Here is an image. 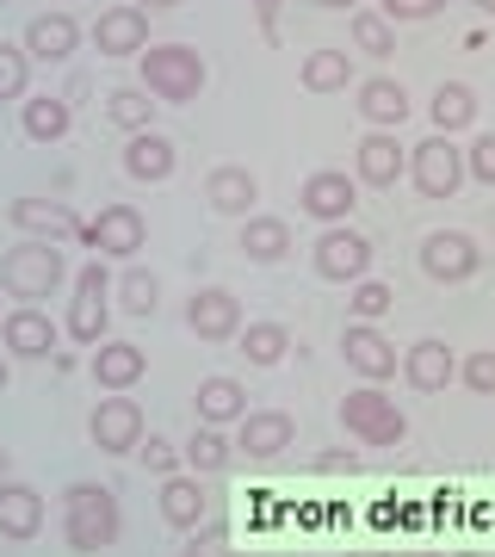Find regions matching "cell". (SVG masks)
Segmentation results:
<instances>
[{
    "label": "cell",
    "mask_w": 495,
    "mask_h": 557,
    "mask_svg": "<svg viewBox=\"0 0 495 557\" xmlns=\"http://www.w3.org/2000/svg\"><path fill=\"white\" fill-rule=\"evenodd\" d=\"M205 81H211V69H205V57H198L193 44H149V50H143V87H149L156 100L186 106V100L205 94Z\"/></svg>",
    "instance_id": "1"
},
{
    "label": "cell",
    "mask_w": 495,
    "mask_h": 557,
    "mask_svg": "<svg viewBox=\"0 0 495 557\" xmlns=\"http://www.w3.org/2000/svg\"><path fill=\"white\" fill-rule=\"evenodd\" d=\"M62 278H69V267H62L57 242L32 236V242H20V248L0 255V285H7L20 304H44L50 292H62Z\"/></svg>",
    "instance_id": "2"
},
{
    "label": "cell",
    "mask_w": 495,
    "mask_h": 557,
    "mask_svg": "<svg viewBox=\"0 0 495 557\" xmlns=\"http://www.w3.org/2000/svg\"><path fill=\"white\" fill-rule=\"evenodd\" d=\"M62 515H69V545L75 552H106L119 539V496L99 490V483H75L62 496Z\"/></svg>",
    "instance_id": "3"
},
{
    "label": "cell",
    "mask_w": 495,
    "mask_h": 557,
    "mask_svg": "<svg viewBox=\"0 0 495 557\" xmlns=\"http://www.w3.org/2000/svg\"><path fill=\"white\" fill-rule=\"evenodd\" d=\"M341 421H347V434L366 440V446H403V434H409V416L396 409L378 384H366V391H347V403H341Z\"/></svg>",
    "instance_id": "4"
},
{
    "label": "cell",
    "mask_w": 495,
    "mask_h": 557,
    "mask_svg": "<svg viewBox=\"0 0 495 557\" xmlns=\"http://www.w3.org/2000/svg\"><path fill=\"white\" fill-rule=\"evenodd\" d=\"M465 156L453 149V137H428L409 149V180H416V193H428V199H453L458 186H465Z\"/></svg>",
    "instance_id": "5"
},
{
    "label": "cell",
    "mask_w": 495,
    "mask_h": 557,
    "mask_svg": "<svg viewBox=\"0 0 495 557\" xmlns=\"http://www.w3.org/2000/svg\"><path fill=\"white\" fill-rule=\"evenodd\" d=\"M143 236H149V218H143L137 205H106L94 223H81V242L106 260H131L143 248Z\"/></svg>",
    "instance_id": "6"
},
{
    "label": "cell",
    "mask_w": 495,
    "mask_h": 557,
    "mask_svg": "<svg viewBox=\"0 0 495 557\" xmlns=\"http://www.w3.org/2000/svg\"><path fill=\"white\" fill-rule=\"evenodd\" d=\"M317 273L322 278H335V285H354V278L372 273V242L359 236V230H347V223H329L317 236Z\"/></svg>",
    "instance_id": "7"
},
{
    "label": "cell",
    "mask_w": 495,
    "mask_h": 557,
    "mask_svg": "<svg viewBox=\"0 0 495 557\" xmlns=\"http://www.w3.org/2000/svg\"><path fill=\"white\" fill-rule=\"evenodd\" d=\"M106 267H81L75 273V298H69V322H62V329H69V341H81V347H99V341H106Z\"/></svg>",
    "instance_id": "8"
},
{
    "label": "cell",
    "mask_w": 495,
    "mask_h": 557,
    "mask_svg": "<svg viewBox=\"0 0 495 557\" xmlns=\"http://www.w3.org/2000/svg\"><path fill=\"white\" fill-rule=\"evenodd\" d=\"M483 267L477 255V242L465 230H434V236H421V273L440 278V285H465V278Z\"/></svg>",
    "instance_id": "9"
},
{
    "label": "cell",
    "mask_w": 495,
    "mask_h": 557,
    "mask_svg": "<svg viewBox=\"0 0 495 557\" xmlns=\"http://www.w3.org/2000/svg\"><path fill=\"white\" fill-rule=\"evenodd\" d=\"M297 205H304V218L341 223V218H354V205H359V180H354V174H341V168H317V174L304 180Z\"/></svg>",
    "instance_id": "10"
},
{
    "label": "cell",
    "mask_w": 495,
    "mask_h": 557,
    "mask_svg": "<svg viewBox=\"0 0 495 557\" xmlns=\"http://www.w3.org/2000/svg\"><path fill=\"white\" fill-rule=\"evenodd\" d=\"M341 359H347L366 384H391L396 372H403V359H396L391 341L378 335V322H354V329L341 335Z\"/></svg>",
    "instance_id": "11"
},
{
    "label": "cell",
    "mask_w": 495,
    "mask_h": 557,
    "mask_svg": "<svg viewBox=\"0 0 495 557\" xmlns=\"http://www.w3.org/2000/svg\"><path fill=\"white\" fill-rule=\"evenodd\" d=\"M87 434H94L99 453H137V446H143V409L119 391V397H106V403L94 409Z\"/></svg>",
    "instance_id": "12"
},
{
    "label": "cell",
    "mask_w": 495,
    "mask_h": 557,
    "mask_svg": "<svg viewBox=\"0 0 495 557\" xmlns=\"http://www.w3.org/2000/svg\"><path fill=\"white\" fill-rule=\"evenodd\" d=\"M186 329H193L198 341H236V335H242V304H236V292H223V285H211V292H193V304H186Z\"/></svg>",
    "instance_id": "13"
},
{
    "label": "cell",
    "mask_w": 495,
    "mask_h": 557,
    "mask_svg": "<svg viewBox=\"0 0 495 557\" xmlns=\"http://www.w3.org/2000/svg\"><path fill=\"white\" fill-rule=\"evenodd\" d=\"M94 50L99 57H143V50H149V13H143L137 0H131V7H112V13H99Z\"/></svg>",
    "instance_id": "14"
},
{
    "label": "cell",
    "mask_w": 495,
    "mask_h": 557,
    "mask_svg": "<svg viewBox=\"0 0 495 557\" xmlns=\"http://www.w3.org/2000/svg\"><path fill=\"white\" fill-rule=\"evenodd\" d=\"M292 440H297V421L285 416V409H248V416L236 421V446L248 458H279Z\"/></svg>",
    "instance_id": "15"
},
{
    "label": "cell",
    "mask_w": 495,
    "mask_h": 557,
    "mask_svg": "<svg viewBox=\"0 0 495 557\" xmlns=\"http://www.w3.org/2000/svg\"><path fill=\"white\" fill-rule=\"evenodd\" d=\"M396 174H409V149H403L391 131H372V137L354 149V180L359 186H396Z\"/></svg>",
    "instance_id": "16"
},
{
    "label": "cell",
    "mask_w": 495,
    "mask_h": 557,
    "mask_svg": "<svg viewBox=\"0 0 495 557\" xmlns=\"http://www.w3.org/2000/svg\"><path fill=\"white\" fill-rule=\"evenodd\" d=\"M403 379L416 384V391H428V397H434V391H446V384L458 379V354L453 347H446V341H416V347H409V354H403Z\"/></svg>",
    "instance_id": "17"
},
{
    "label": "cell",
    "mask_w": 495,
    "mask_h": 557,
    "mask_svg": "<svg viewBox=\"0 0 495 557\" xmlns=\"http://www.w3.org/2000/svg\"><path fill=\"white\" fill-rule=\"evenodd\" d=\"M0 335H7V354H20V359L57 354V322L44 317L38 304H25V310H13V317H0Z\"/></svg>",
    "instance_id": "18"
},
{
    "label": "cell",
    "mask_w": 495,
    "mask_h": 557,
    "mask_svg": "<svg viewBox=\"0 0 495 557\" xmlns=\"http://www.w3.org/2000/svg\"><path fill=\"white\" fill-rule=\"evenodd\" d=\"M205 199H211V211L218 218H248L260 199V186L248 168H236V161H223V168H211V180H205Z\"/></svg>",
    "instance_id": "19"
},
{
    "label": "cell",
    "mask_w": 495,
    "mask_h": 557,
    "mask_svg": "<svg viewBox=\"0 0 495 557\" xmlns=\"http://www.w3.org/2000/svg\"><path fill=\"white\" fill-rule=\"evenodd\" d=\"M7 218L20 223L25 236H38V242H69V236H81L75 211H69V205H57V199H13V211H7Z\"/></svg>",
    "instance_id": "20"
},
{
    "label": "cell",
    "mask_w": 495,
    "mask_h": 557,
    "mask_svg": "<svg viewBox=\"0 0 495 557\" xmlns=\"http://www.w3.org/2000/svg\"><path fill=\"white\" fill-rule=\"evenodd\" d=\"M81 44V25L69 20V13H38V20L25 25V50H32V62H69Z\"/></svg>",
    "instance_id": "21"
},
{
    "label": "cell",
    "mask_w": 495,
    "mask_h": 557,
    "mask_svg": "<svg viewBox=\"0 0 495 557\" xmlns=\"http://www.w3.org/2000/svg\"><path fill=\"white\" fill-rule=\"evenodd\" d=\"M143 372H149V359H143V347H131V341H99V347H94L99 391H131Z\"/></svg>",
    "instance_id": "22"
},
{
    "label": "cell",
    "mask_w": 495,
    "mask_h": 557,
    "mask_svg": "<svg viewBox=\"0 0 495 557\" xmlns=\"http://www.w3.org/2000/svg\"><path fill=\"white\" fill-rule=\"evenodd\" d=\"M124 174L137 180V186H161V180L174 174V143L156 137V131H137L131 149H124Z\"/></svg>",
    "instance_id": "23"
},
{
    "label": "cell",
    "mask_w": 495,
    "mask_h": 557,
    "mask_svg": "<svg viewBox=\"0 0 495 557\" xmlns=\"http://www.w3.org/2000/svg\"><path fill=\"white\" fill-rule=\"evenodd\" d=\"M359 119L372 124V131H396V124L409 119V94H403L391 75H372L359 87Z\"/></svg>",
    "instance_id": "24"
},
{
    "label": "cell",
    "mask_w": 495,
    "mask_h": 557,
    "mask_svg": "<svg viewBox=\"0 0 495 557\" xmlns=\"http://www.w3.org/2000/svg\"><path fill=\"white\" fill-rule=\"evenodd\" d=\"M193 416L211 421V428H230V421L248 416V391H242L236 379H205L193 397Z\"/></svg>",
    "instance_id": "25"
},
{
    "label": "cell",
    "mask_w": 495,
    "mask_h": 557,
    "mask_svg": "<svg viewBox=\"0 0 495 557\" xmlns=\"http://www.w3.org/2000/svg\"><path fill=\"white\" fill-rule=\"evenodd\" d=\"M44 527V496L25 490V483H7L0 490V539H38Z\"/></svg>",
    "instance_id": "26"
},
{
    "label": "cell",
    "mask_w": 495,
    "mask_h": 557,
    "mask_svg": "<svg viewBox=\"0 0 495 557\" xmlns=\"http://www.w3.org/2000/svg\"><path fill=\"white\" fill-rule=\"evenodd\" d=\"M242 255L248 260H260V267H273V260H285L292 255V223L285 218H242Z\"/></svg>",
    "instance_id": "27"
},
{
    "label": "cell",
    "mask_w": 495,
    "mask_h": 557,
    "mask_svg": "<svg viewBox=\"0 0 495 557\" xmlns=\"http://www.w3.org/2000/svg\"><path fill=\"white\" fill-rule=\"evenodd\" d=\"M236 347L248 366H279V359L292 354V335H285V322H242Z\"/></svg>",
    "instance_id": "28"
},
{
    "label": "cell",
    "mask_w": 495,
    "mask_h": 557,
    "mask_svg": "<svg viewBox=\"0 0 495 557\" xmlns=\"http://www.w3.org/2000/svg\"><path fill=\"white\" fill-rule=\"evenodd\" d=\"M161 520L180 527V533H193L198 520H205V490L193 478H168L161 483Z\"/></svg>",
    "instance_id": "29"
},
{
    "label": "cell",
    "mask_w": 495,
    "mask_h": 557,
    "mask_svg": "<svg viewBox=\"0 0 495 557\" xmlns=\"http://www.w3.org/2000/svg\"><path fill=\"white\" fill-rule=\"evenodd\" d=\"M20 124H25V137H32V143H62V137H69V106L50 100V94H32Z\"/></svg>",
    "instance_id": "30"
},
{
    "label": "cell",
    "mask_w": 495,
    "mask_h": 557,
    "mask_svg": "<svg viewBox=\"0 0 495 557\" xmlns=\"http://www.w3.org/2000/svg\"><path fill=\"white\" fill-rule=\"evenodd\" d=\"M477 119V94L465 87V81H446L434 94V124H440V137H453V131H471Z\"/></svg>",
    "instance_id": "31"
},
{
    "label": "cell",
    "mask_w": 495,
    "mask_h": 557,
    "mask_svg": "<svg viewBox=\"0 0 495 557\" xmlns=\"http://www.w3.org/2000/svg\"><path fill=\"white\" fill-rule=\"evenodd\" d=\"M297 75H304V87H310V94H341V87H347V75H354V62L341 57V50H310Z\"/></svg>",
    "instance_id": "32"
},
{
    "label": "cell",
    "mask_w": 495,
    "mask_h": 557,
    "mask_svg": "<svg viewBox=\"0 0 495 557\" xmlns=\"http://www.w3.org/2000/svg\"><path fill=\"white\" fill-rule=\"evenodd\" d=\"M106 119L137 137V131H149V119H156V94H149V87H119V94L106 100Z\"/></svg>",
    "instance_id": "33"
},
{
    "label": "cell",
    "mask_w": 495,
    "mask_h": 557,
    "mask_svg": "<svg viewBox=\"0 0 495 557\" xmlns=\"http://www.w3.org/2000/svg\"><path fill=\"white\" fill-rule=\"evenodd\" d=\"M391 304H396V292L384 285V278H354V304H347V317H359V322H384L391 317Z\"/></svg>",
    "instance_id": "34"
},
{
    "label": "cell",
    "mask_w": 495,
    "mask_h": 557,
    "mask_svg": "<svg viewBox=\"0 0 495 557\" xmlns=\"http://www.w3.org/2000/svg\"><path fill=\"white\" fill-rule=\"evenodd\" d=\"M186 458H193L198 471H223V465H230V440H223V428L198 421L193 440H186Z\"/></svg>",
    "instance_id": "35"
},
{
    "label": "cell",
    "mask_w": 495,
    "mask_h": 557,
    "mask_svg": "<svg viewBox=\"0 0 495 557\" xmlns=\"http://www.w3.org/2000/svg\"><path fill=\"white\" fill-rule=\"evenodd\" d=\"M25 87H32V50L0 44V100H25Z\"/></svg>",
    "instance_id": "36"
},
{
    "label": "cell",
    "mask_w": 495,
    "mask_h": 557,
    "mask_svg": "<svg viewBox=\"0 0 495 557\" xmlns=\"http://www.w3.org/2000/svg\"><path fill=\"white\" fill-rule=\"evenodd\" d=\"M354 44L366 50V57H391V50H396V20H384V7H378V13H359V20H354Z\"/></svg>",
    "instance_id": "37"
},
{
    "label": "cell",
    "mask_w": 495,
    "mask_h": 557,
    "mask_svg": "<svg viewBox=\"0 0 495 557\" xmlns=\"http://www.w3.org/2000/svg\"><path fill=\"white\" fill-rule=\"evenodd\" d=\"M156 304H161L156 273H149V267H131V273H124V310H131V317H156Z\"/></svg>",
    "instance_id": "38"
},
{
    "label": "cell",
    "mask_w": 495,
    "mask_h": 557,
    "mask_svg": "<svg viewBox=\"0 0 495 557\" xmlns=\"http://www.w3.org/2000/svg\"><path fill=\"white\" fill-rule=\"evenodd\" d=\"M458 384H465V391H477V397H495V354L458 359Z\"/></svg>",
    "instance_id": "39"
},
{
    "label": "cell",
    "mask_w": 495,
    "mask_h": 557,
    "mask_svg": "<svg viewBox=\"0 0 495 557\" xmlns=\"http://www.w3.org/2000/svg\"><path fill=\"white\" fill-rule=\"evenodd\" d=\"M434 13H446V0H384V20H396V25L434 20Z\"/></svg>",
    "instance_id": "40"
},
{
    "label": "cell",
    "mask_w": 495,
    "mask_h": 557,
    "mask_svg": "<svg viewBox=\"0 0 495 557\" xmlns=\"http://www.w3.org/2000/svg\"><path fill=\"white\" fill-rule=\"evenodd\" d=\"M180 557H230V533H223V527H198Z\"/></svg>",
    "instance_id": "41"
},
{
    "label": "cell",
    "mask_w": 495,
    "mask_h": 557,
    "mask_svg": "<svg viewBox=\"0 0 495 557\" xmlns=\"http://www.w3.org/2000/svg\"><path fill=\"white\" fill-rule=\"evenodd\" d=\"M137 458L149 465V471H156V478H174V446H168L161 434H149V440H143V446H137Z\"/></svg>",
    "instance_id": "42"
},
{
    "label": "cell",
    "mask_w": 495,
    "mask_h": 557,
    "mask_svg": "<svg viewBox=\"0 0 495 557\" xmlns=\"http://www.w3.org/2000/svg\"><path fill=\"white\" fill-rule=\"evenodd\" d=\"M465 168H471L483 186H495V137H477V143H471V156H465Z\"/></svg>",
    "instance_id": "43"
},
{
    "label": "cell",
    "mask_w": 495,
    "mask_h": 557,
    "mask_svg": "<svg viewBox=\"0 0 495 557\" xmlns=\"http://www.w3.org/2000/svg\"><path fill=\"white\" fill-rule=\"evenodd\" d=\"M317 471H322V478H347V471H359V458L354 453H322Z\"/></svg>",
    "instance_id": "44"
},
{
    "label": "cell",
    "mask_w": 495,
    "mask_h": 557,
    "mask_svg": "<svg viewBox=\"0 0 495 557\" xmlns=\"http://www.w3.org/2000/svg\"><path fill=\"white\" fill-rule=\"evenodd\" d=\"M143 13H168V7H180V0H137Z\"/></svg>",
    "instance_id": "45"
},
{
    "label": "cell",
    "mask_w": 495,
    "mask_h": 557,
    "mask_svg": "<svg viewBox=\"0 0 495 557\" xmlns=\"http://www.w3.org/2000/svg\"><path fill=\"white\" fill-rule=\"evenodd\" d=\"M7 471H13V453H7V446H0V478H7Z\"/></svg>",
    "instance_id": "46"
},
{
    "label": "cell",
    "mask_w": 495,
    "mask_h": 557,
    "mask_svg": "<svg viewBox=\"0 0 495 557\" xmlns=\"http://www.w3.org/2000/svg\"><path fill=\"white\" fill-rule=\"evenodd\" d=\"M310 7H359V0H310Z\"/></svg>",
    "instance_id": "47"
},
{
    "label": "cell",
    "mask_w": 495,
    "mask_h": 557,
    "mask_svg": "<svg viewBox=\"0 0 495 557\" xmlns=\"http://www.w3.org/2000/svg\"><path fill=\"white\" fill-rule=\"evenodd\" d=\"M471 7H477V13H490V20H495V0H471Z\"/></svg>",
    "instance_id": "48"
},
{
    "label": "cell",
    "mask_w": 495,
    "mask_h": 557,
    "mask_svg": "<svg viewBox=\"0 0 495 557\" xmlns=\"http://www.w3.org/2000/svg\"><path fill=\"white\" fill-rule=\"evenodd\" d=\"M255 7H260V13H267V20H273V7H279V0H255Z\"/></svg>",
    "instance_id": "49"
},
{
    "label": "cell",
    "mask_w": 495,
    "mask_h": 557,
    "mask_svg": "<svg viewBox=\"0 0 495 557\" xmlns=\"http://www.w3.org/2000/svg\"><path fill=\"white\" fill-rule=\"evenodd\" d=\"M354 557H384V552H354Z\"/></svg>",
    "instance_id": "50"
},
{
    "label": "cell",
    "mask_w": 495,
    "mask_h": 557,
    "mask_svg": "<svg viewBox=\"0 0 495 557\" xmlns=\"http://www.w3.org/2000/svg\"><path fill=\"white\" fill-rule=\"evenodd\" d=\"M0 391H7V366H0Z\"/></svg>",
    "instance_id": "51"
},
{
    "label": "cell",
    "mask_w": 495,
    "mask_h": 557,
    "mask_svg": "<svg viewBox=\"0 0 495 557\" xmlns=\"http://www.w3.org/2000/svg\"><path fill=\"white\" fill-rule=\"evenodd\" d=\"M0 7H7V0H0Z\"/></svg>",
    "instance_id": "52"
}]
</instances>
